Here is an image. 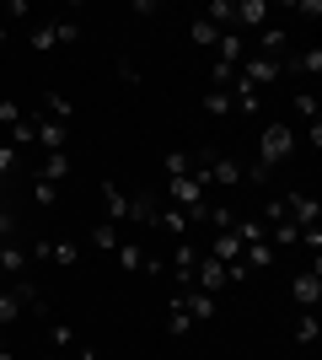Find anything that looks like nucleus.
<instances>
[{
  "mask_svg": "<svg viewBox=\"0 0 322 360\" xmlns=\"http://www.w3.org/2000/svg\"><path fill=\"white\" fill-rule=\"evenodd\" d=\"M177 301H183V312L194 317V323L215 317V296H210V290H199V285H183V296H177Z\"/></svg>",
  "mask_w": 322,
  "mask_h": 360,
  "instance_id": "nucleus-7",
  "label": "nucleus"
},
{
  "mask_svg": "<svg viewBox=\"0 0 322 360\" xmlns=\"http://www.w3.org/2000/svg\"><path fill=\"white\" fill-rule=\"evenodd\" d=\"M32 129H38V146H43V150H65V140H70V129H65L60 119H48V113H43V119H32Z\"/></svg>",
  "mask_w": 322,
  "mask_h": 360,
  "instance_id": "nucleus-8",
  "label": "nucleus"
},
{
  "mask_svg": "<svg viewBox=\"0 0 322 360\" xmlns=\"http://www.w3.org/2000/svg\"><path fill=\"white\" fill-rule=\"evenodd\" d=\"M290 108H295V119H301V124H317V119H322V103L311 97V91H295Z\"/></svg>",
  "mask_w": 322,
  "mask_h": 360,
  "instance_id": "nucleus-21",
  "label": "nucleus"
},
{
  "mask_svg": "<svg viewBox=\"0 0 322 360\" xmlns=\"http://www.w3.org/2000/svg\"><path fill=\"white\" fill-rule=\"evenodd\" d=\"M43 113H48V119H70V103H65V97H60V91H48V97H43Z\"/></svg>",
  "mask_w": 322,
  "mask_h": 360,
  "instance_id": "nucleus-38",
  "label": "nucleus"
},
{
  "mask_svg": "<svg viewBox=\"0 0 322 360\" xmlns=\"http://www.w3.org/2000/svg\"><path fill=\"white\" fill-rule=\"evenodd\" d=\"M279 205H285V215H290V221L301 226V231H311V226L322 221V205H317L311 194H285Z\"/></svg>",
  "mask_w": 322,
  "mask_h": 360,
  "instance_id": "nucleus-5",
  "label": "nucleus"
},
{
  "mask_svg": "<svg viewBox=\"0 0 322 360\" xmlns=\"http://www.w3.org/2000/svg\"><path fill=\"white\" fill-rule=\"evenodd\" d=\"M0 360H11V355H6V349H0Z\"/></svg>",
  "mask_w": 322,
  "mask_h": 360,
  "instance_id": "nucleus-47",
  "label": "nucleus"
},
{
  "mask_svg": "<svg viewBox=\"0 0 322 360\" xmlns=\"http://www.w3.org/2000/svg\"><path fill=\"white\" fill-rule=\"evenodd\" d=\"M258 49H263V60H274V54L290 49V32L285 27H258Z\"/></svg>",
  "mask_w": 322,
  "mask_h": 360,
  "instance_id": "nucleus-17",
  "label": "nucleus"
},
{
  "mask_svg": "<svg viewBox=\"0 0 322 360\" xmlns=\"http://www.w3.org/2000/svg\"><path fill=\"white\" fill-rule=\"evenodd\" d=\"M290 150H295L290 124H269V129H263V140H258V162H263V167H279Z\"/></svg>",
  "mask_w": 322,
  "mask_h": 360,
  "instance_id": "nucleus-1",
  "label": "nucleus"
},
{
  "mask_svg": "<svg viewBox=\"0 0 322 360\" xmlns=\"http://www.w3.org/2000/svg\"><path fill=\"white\" fill-rule=\"evenodd\" d=\"M269 242H279V248H290V242H301V226H295L290 215H285V221H274V226H269Z\"/></svg>",
  "mask_w": 322,
  "mask_h": 360,
  "instance_id": "nucleus-25",
  "label": "nucleus"
},
{
  "mask_svg": "<svg viewBox=\"0 0 322 360\" xmlns=\"http://www.w3.org/2000/svg\"><path fill=\"white\" fill-rule=\"evenodd\" d=\"M210 258H220V264H236V258H242V242H236V231H215Z\"/></svg>",
  "mask_w": 322,
  "mask_h": 360,
  "instance_id": "nucleus-16",
  "label": "nucleus"
},
{
  "mask_svg": "<svg viewBox=\"0 0 322 360\" xmlns=\"http://www.w3.org/2000/svg\"><path fill=\"white\" fill-rule=\"evenodd\" d=\"M194 285L210 290V296H220V290L231 285V280H226V264H220V258H210V253H199V264H194Z\"/></svg>",
  "mask_w": 322,
  "mask_h": 360,
  "instance_id": "nucleus-4",
  "label": "nucleus"
},
{
  "mask_svg": "<svg viewBox=\"0 0 322 360\" xmlns=\"http://www.w3.org/2000/svg\"><path fill=\"white\" fill-rule=\"evenodd\" d=\"M156 226H161V231H172V237H183V231H188V215L177 210V205H161V215H156Z\"/></svg>",
  "mask_w": 322,
  "mask_h": 360,
  "instance_id": "nucleus-22",
  "label": "nucleus"
},
{
  "mask_svg": "<svg viewBox=\"0 0 322 360\" xmlns=\"http://www.w3.org/2000/svg\"><path fill=\"white\" fill-rule=\"evenodd\" d=\"M204 194H210V188H204L194 172H188V178H167V199H172V205H177L183 215H188V210H199V205H210Z\"/></svg>",
  "mask_w": 322,
  "mask_h": 360,
  "instance_id": "nucleus-2",
  "label": "nucleus"
},
{
  "mask_svg": "<svg viewBox=\"0 0 322 360\" xmlns=\"http://www.w3.org/2000/svg\"><path fill=\"white\" fill-rule=\"evenodd\" d=\"M16 162H22V156H16V146H0V178H6V172H16Z\"/></svg>",
  "mask_w": 322,
  "mask_h": 360,
  "instance_id": "nucleus-42",
  "label": "nucleus"
},
{
  "mask_svg": "<svg viewBox=\"0 0 322 360\" xmlns=\"http://www.w3.org/2000/svg\"><path fill=\"white\" fill-rule=\"evenodd\" d=\"M215 49H220L215 60H220V65H231V70H236V60H242V54H247V38H242V32H220V44H215Z\"/></svg>",
  "mask_w": 322,
  "mask_h": 360,
  "instance_id": "nucleus-14",
  "label": "nucleus"
},
{
  "mask_svg": "<svg viewBox=\"0 0 322 360\" xmlns=\"http://www.w3.org/2000/svg\"><path fill=\"white\" fill-rule=\"evenodd\" d=\"M54 199H60V188H54V183H32V205H38V210H48V205H54Z\"/></svg>",
  "mask_w": 322,
  "mask_h": 360,
  "instance_id": "nucleus-34",
  "label": "nucleus"
},
{
  "mask_svg": "<svg viewBox=\"0 0 322 360\" xmlns=\"http://www.w3.org/2000/svg\"><path fill=\"white\" fill-rule=\"evenodd\" d=\"M22 317V301H16V290H0V323H16Z\"/></svg>",
  "mask_w": 322,
  "mask_h": 360,
  "instance_id": "nucleus-37",
  "label": "nucleus"
},
{
  "mask_svg": "<svg viewBox=\"0 0 322 360\" xmlns=\"http://www.w3.org/2000/svg\"><path fill=\"white\" fill-rule=\"evenodd\" d=\"M48 345H54V349H70V345H76V328H70V323H54V328H48Z\"/></svg>",
  "mask_w": 322,
  "mask_h": 360,
  "instance_id": "nucleus-36",
  "label": "nucleus"
},
{
  "mask_svg": "<svg viewBox=\"0 0 322 360\" xmlns=\"http://www.w3.org/2000/svg\"><path fill=\"white\" fill-rule=\"evenodd\" d=\"M279 75H285V65H279V60H263V54H258V60H247L242 70H236V81H247L253 91H263V86H274Z\"/></svg>",
  "mask_w": 322,
  "mask_h": 360,
  "instance_id": "nucleus-3",
  "label": "nucleus"
},
{
  "mask_svg": "<svg viewBox=\"0 0 322 360\" xmlns=\"http://www.w3.org/2000/svg\"><path fill=\"white\" fill-rule=\"evenodd\" d=\"M27 44H32V49H38V54H48V49L60 44V32H54V22H38V27H32V32H27Z\"/></svg>",
  "mask_w": 322,
  "mask_h": 360,
  "instance_id": "nucleus-24",
  "label": "nucleus"
},
{
  "mask_svg": "<svg viewBox=\"0 0 322 360\" xmlns=\"http://www.w3.org/2000/svg\"><path fill=\"white\" fill-rule=\"evenodd\" d=\"M317 333H322V323H317V317H301V323H295V345H317Z\"/></svg>",
  "mask_w": 322,
  "mask_h": 360,
  "instance_id": "nucleus-33",
  "label": "nucleus"
},
{
  "mask_svg": "<svg viewBox=\"0 0 322 360\" xmlns=\"http://www.w3.org/2000/svg\"><path fill=\"white\" fill-rule=\"evenodd\" d=\"M76 360H97V355H92V349H81V355H76Z\"/></svg>",
  "mask_w": 322,
  "mask_h": 360,
  "instance_id": "nucleus-45",
  "label": "nucleus"
},
{
  "mask_svg": "<svg viewBox=\"0 0 322 360\" xmlns=\"http://www.w3.org/2000/svg\"><path fill=\"white\" fill-rule=\"evenodd\" d=\"M156 215H161L156 194H135V199H129V221H135V226H156Z\"/></svg>",
  "mask_w": 322,
  "mask_h": 360,
  "instance_id": "nucleus-12",
  "label": "nucleus"
},
{
  "mask_svg": "<svg viewBox=\"0 0 322 360\" xmlns=\"http://www.w3.org/2000/svg\"><path fill=\"white\" fill-rule=\"evenodd\" d=\"M48 258L70 269V264H76V258H81V242H48Z\"/></svg>",
  "mask_w": 322,
  "mask_h": 360,
  "instance_id": "nucleus-30",
  "label": "nucleus"
},
{
  "mask_svg": "<svg viewBox=\"0 0 322 360\" xmlns=\"http://www.w3.org/2000/svg\"><path fill=\"white\" fill-rule=\"evenodd\" d=\"M102 205H107V221H113V226L129 221V194H123L119 183H102Z\"/></svg>",
  "mask_w": 322,
  "mask_h": 360,
  "instance_id": "nucleus-10",
  "label": "nucleus"
},
{
  "mask_svg": "<svg viewBox=\"0 0 322 360\" xmlns=\"http://www.w3.org/2000/svg\"><path fill=\"white\" fill-rule=\"evenodd\" d=\"M119 264L123 269H145V253H140L135 242H119Z\"/></svg>",
  "mask_w": 322,
  "mask_h": 360,
  "instance_id": "nucleus-35",
  "label": "nucleus"
},
{
  "mask_svg": "<svg viewBox=\"0 0 322 360\" xmlns=\"http://www.w3.org/2000/svg\"><path fill=\"white\" fill-rule=\"evenodd\" d=\"M0 49H6V22H0Z\"/></svg>",
  "mask_w": 322,
  "mask_h": 360,
  "instance_id": "nucleus-46",
  "label": "nucleus"
},
{
  "mask_svg": "<svg viewBox=\"0 0 322 360\" xmlns=\"http://www.w3.org/2000/svg\"><path fill=\"white\" fill-rule=\"evenodd\" d=\"M188 328H194V317L183 312V301H172V312H167V333H177V339H183Z\"/></svg>",
  "mask_w": 322,
  "mask_h": 360,
  "instance_id": "nucleus-32",
  "label": "nucleus"
},
{
  "mask_svg": "<svg viewBox=\"0 0 322 360\" xmlns=\"http://www.w3.org/2000/svg\"><path fill=\"white\" fill-rule=\"evenodd\" d=\"M204 22H215L220 32H231L236 27V0H210V6H204Z\"/></svg>",
  "mask_w": 322,
  "mask_h": 360,
  "instance_id": "nucleus-13",
  "label": "nucleus"
},
{
  "mask_svg": "<svg viewBox=\"0 0 322 360\" xmlns=\"http://www.w3.org/2000/svg\"><path fill=\"white\" fill-rule=\"evenodd\" d=\"M285 70L295 75H322V49H307V54H295V60H279Z\"/></svg>",
  "mask_w": 322,
  "mask_h": 360,
  "instance_id": "nucleus-19",
  "label": "nucleus"
},
{
  "mask_svg": "<svg viewBox=\"0 0 322 360\" xmlns=\"http://www.w3.org/2000/svg\"><path fill=\"white\" fill-rule=\"evenodd\" d=\"M242 264H247V274H253V269H269V264H274V242H247V248H242Z\"/></svg>",
  "mask_w": 322,
  "mask_h": 360,
  "instance_id": "nucleus-18",
  "label": "nucleus"
},
{
  "mask_svg": "<svg viewBox=\"0 0 322 360\" xmlns=\"http://www.w3.org/2000/svg\"><path fill=\"white\" fill-rule=\"evenodd\" d=\"M167 178H188V172H194V156H188V150H167Z\"/></svg>",
  "mask_w": 322,
  "mask_h": 360,
  "instance_id": "nucleus-27",
  "label": "nucleus"
},
{
  "mask_svg": "<svg viewBox=\"0 0 322 360\" xmlns=\"http://www.w3.org/2000/svg\"><path fill=\"white\" fill-rule=\"evenodd\" d=\"M236 242H242V248L247 242H269V226L263 221H236Z\"/></svg>",
  "mask_w": 322,
  "mask_h": 360,
  "instance_id": "nucleus-29",
  "label": "nucleus"
},
{
  "mask_svg": "<svg viewBox=\"0 0 322 360\" xmlns=\"http://www.w3.org/2000/svg\"><path fill=\"white\" fill-rule=\"evenodd\" d=\"M242 183H258V188H263V183H269V167H263V162L242 167Z\"/></svg>",
  "mask_w": 322,
  "mask_h": 360,
  "instance_id": "nucleus-41",
  "label": "nucleus"
},
{
  "mask_svg": "<svg viewBox=\"0 0 322 360\" xmlns=\"http://www.w3.org/2000/svg\"><path fill=\"white\" fill-rule=\"evenodd\" d=\"M11 237H16V215H11V210H0V248H6Z\"/></svg>",
  "mask_w": 322,
  "mask_h": 360,
  "instance_id": "nucleus-43",
  "label": "nucleus"
},
{
  "mask_svg": "<svg viewBox=\"0 0 322 360\" xmlns=\"http://www.w3.org/2000/svg\"><path fill=\"white\" fill-rule=\"evenodd\" d=\"M32 140H38V129H32V119H22L11 129V146H32Z\"/></svg>",
  "mask_w": 322,
  "mask_h": 360,
  "instance_id": "nucleus-39",
  "label": "nucleus"
},
{
  "mask_svg": "<svg viewBox=\"0 0 322 360\" xmlns=\"http://www.w3.org/2000/svg\"><path fill=\"white\" fill-rule=\"evenodd\" d=\"M204 113H210V119H226V113H231V97H226V91H204Z\"/></svg>",
  "mask_w": 322,
  "mask_h": 360,
  "instance_id": "nucleus-31",
  "label": "nucleus"
},
{
  "mask_svg": "<svg viewBox=\"0 0 322 360\" xmlns=\"http://www.w3.org/2000/svg\"><path fill=\"white\" fill-rule=\"evenodd\" d=\"M27 264H32V258L22 253L16 242H6V248H0V274H11V280H22V274H27Z\"/></svg>",
  "mask_w": 322,
  "mask_h": 360,
  "instance_id": "nucleus-15",
  "label": "nucleus"
},
{
  "mask_svg": "<svg viewBox=\"0 0 322 360\" xmlns=\"http://www.w3.org/2000/svg\"><path fill=\"white\" fill-rule=\"evenodd\" d=\"M194 264H199V248H194L188 237H177V248H172V269H177L183 285H194Z\"/></svg>",
  "mask_w": 322,
  "mask_h": 360,
  "instance_id": "nucleus-9",
  "label": "nucleus"
},
{
  "mask_svg": "<svg viewBox=\"0 0 322 360\" xmlns=\"http://www.w3.org/2000/svg\"><path fill=\"white\" fill-rule=\"evenodd\" d=\"M204 221H210L215 231H236V221H242V215L231 210V205H210V215H204Z\"/></svg>",
  "mask_w": 322,
  "mask_h": 360,
  "instance_id": "nucleus-26",
  "label": "nucleus"
},
{
  "mask_svg": "<svg viewBox=\"0 0 322 360\" xmlns=\"http://www.w3.org/2000/svg\"><path fill=\"white\" fill-rule=\"evenodd\" d=\"M188 38H194L199 49H215V44H220V27H215V22H204V16H194V27H188Z\"/></svg>",
  "mask_w": 322,
  "mask_h": 360,
  "instance_id": "nucleus-23",
  "label": "nucleus"
},
{
  "mask_svg": "<svg viewBox=\"0 0 322 360\" xmlns=\"http://www.w3.org/2000/svg\"><path fill=\"white\" fill-rule=\"evenodd\" d=\"M119 231H123V226H113V221H102V226H97V231H92V242H97V248H107V253H119Z\"/></svg>",
  "mask_w": 322,
  "mask_h": 360,
  "instance_id": "nucleus-28",
  "label": "nucleus"
},
{
  "mask_svg": "<svg viewBox=\"0 0 322 360\" xmlns=\"http://www.w3.org/2000/svg\"><path fill=\"white\" fill-rule=\"evenodd\" d=\"M54 32H60V44H81V22H54Z\"/></svg>",
  "mask_w": 322,
  "mask_h": 360,
  "instance_id": "nucleus-40",
  "label": "nucleus"
},
{
  "mask_svg": "<svg viewBox=\"0 0 322 360\" xmlns=\"http://www.w3.org/2000/svg\"><path fill=\"white\" fill-rule=\"evenodd\" d=\"M236 27H269V0H236Z\"/></svg>",
  "mask_w": 322,
  "mask_h": 360,
  "instance_id": "nucleus-11",
  "label": "nucleus"
},
{
  "mask_svg": "<svg viewBox=\"0 0 322 360\" xmlns=\"http://www.w3.org/2000/svg\"><path fill=\"white\" fill-rule=\"evenodd\" d=\"M0 124H11V129H16V124H22V108H16V103H0Z\"/></svg>",
  "mask_w": 322,
  "mask_h": 360,
  "instance_id": "nucleus-44",
  "label": "nucleus"
},
{
  "mask_svg": "<svg viewBox=\"0 0 322 360\" xmlns=\"http://www.w3.org/2000/svg\"><path fill=\"white\" fill-rule=\"evenodd\" d=\"M38 178H43V183L70 178V156H65V150H48V156H43V172H38Z\"/></svg>",
  "mask_w": 322,
  "mask_h": 360,
  "instance_id": "nucleus-20",
  "label": "nucleus"
},
{
  "mask_svg": "<svg viewBox=\"0 0 322 360\" xmlns=\"http://www.w3.org/2000/svg\"><path fill=\"white\" fill-rule=\"evenodd\" d=\"M290 296H295V307H307V312L317 307V301H322V264H311L307 274H295V280H290Z\"/></svg>",
  "mask_w": 322,
  "mask_h": 360,
  "instance_id": "nucleus-6",
  "label": "nucleus"
}]
</instances>
